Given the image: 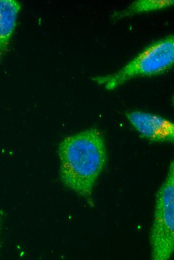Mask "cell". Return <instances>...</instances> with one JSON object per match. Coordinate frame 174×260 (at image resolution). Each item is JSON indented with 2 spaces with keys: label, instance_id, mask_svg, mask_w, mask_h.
<instances>
[{
  "label": "cell",
  "instance_id": "obj_1",
  "mask_svg": "<svg viewBox=\"0 0 174 260\" xmlns=\"http://www.w3.org/2000/svg\"><path fill=\"white\" fill-rule=\"evenodd\" d=\"M58 154L62 182L80 196L90 198L106 161L100 132L92 128L65 138L60 144Z\"/></svg>",
  "mask_w": 174,
  "mask_h": 260
},
{
  "label": "cell",
  "instance_id": "obj_2",
  "mask_svg": "<svg viewBox=\"0 0 174 260\" xmlns=\"http://www.w3.org/2000/svg\"><path fill=\"white\" fill-rule=\"evenodd\" d=\"M174 62V38L170 36L150 45L117 72L96 76L93 80L113 90L128 80L138 76L162 74Z\"/></svg>",
  "mask_w": 174,
  "mask_h": 260
},
{
  "label": "cell",
  "instance_id": "obj_3",
  "mask_svg": "<svg viewBox=\"0 0 174 260\" xmlns=\"http://www.w3.org/2000/svg\"><path fill=\"white\" fill-rule=\"evenodd\" d=\"M152 257L169 259L174 250V165L169 166L166 177L156 196L154 218L150 234Z\"/></svg>",
  "mask_w": 174,
  "mask_h": 260
},
{
  "label": "cell",
  "instance_id": "obj_4",
  "mask_svg": "<svg viewBox=\"0 0 174 260\" xmlns=\"http://www.w3.org/2000/svg\"><path fill=\"white\" fill-rule=\"evenodd\" d=\"M126 116L140 134L149 140L158 142L174 141V126L169 120L139 111L128 112Z\"/></svg>",
  "mask_w": 174,
  "mask_h": 260
},
{
  "label": "cell",
  "instance_id": "obj_5",
  "mask_svg": "<svg viewBox=\"0 0 174 260\" xmlns=\"http://www.w3.org/2000/svg\"><path fill=\"white\" fill-rule=\"evenodd\" d=\"M20 6L14 0H0V56L8 48Z\"/></svg>",
  "mask_w": 174,
  "mask_h": 260
},
{
  "label": "cell",
  "instance_id": "obj_6",
  "mask_svg": "<svg viewBox=\"0 0 174 260\" xmlns=\"http://www.w3.org/2000/svg\"><path fill=\"white\" fill-rule=\"evenodd\" d=\"M174 0H142L132 2L127 8L114 14V16L120 18L145 12L166 8L174 4Z\"/></svg>",
  "mask_w": 174,
  "mask_h": 260
}]
</instances>
